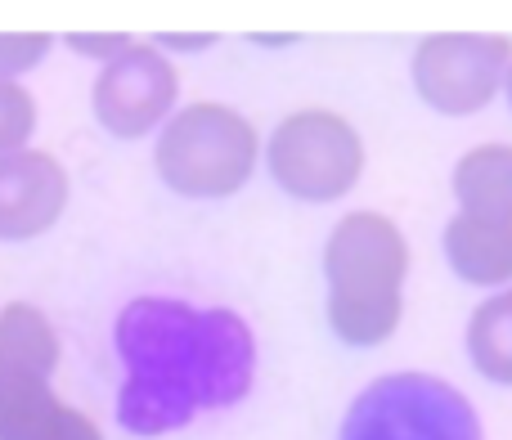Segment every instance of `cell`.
Here are the masks:
<instances>
[{"mask_svg":"<svg viewBox=\"0 0 512 440\" xmlns=\"http://www.w3.org/2000/svg\"><path fill=\"white\" fill-rule=\"evenodd\" d=\"M126 364L117 414L135 436H162L207 409L248 396L256 373L252 328L234 310L176 297H135L117 319Z\"/></svg>","mask_w":512,"mask_h":440,"instance_id":"6da1fadb","label":"cell"},{"mask_svg":"<svg viewBox=\"0 0 512 440\" xmlns=\"http://www.w3.org/2000/svg\"><path fill=\"white\" fill-rule=\"evenodd\" d=\"M328 328L342 346H382L405 319L409 243L382 212H346L324 243Z\"/></svg>","mask_w":512,"mask_h":440,"instance_id":"7a4b0ae2","label":"cell"},{"mask_svg":"<svg viewBox=\"0 0 512 440\" xmlns=\"http://www.w3.org/2000/svg\"><path fill=\"white\" fill-rule=\"evenodd\" d=\"M153 167L171 194L216 203L239 194L261 167V135L239 108L221 99H194L162 122Z\"/></svg>","mask_w":512,"mask_h":440,"instance_id":"3957f363","label":"cell"},{"mask_svg":"<svg viewBox=\"0 0 512 440\" xmlns=\"http://www.w3.org/2000/svg\"><path fill=\"white\" fill-rule=\"evenodd\" d=\"M270 180L297 203H342L364 176V135L333 108H297L261 144Z\"/></svg>","mask_w":512,"mask_h":440,"instance_id":"277c9868","label":"cell"},{"mask_svg":"<svg viewBox=\"0 0 512 440\" xmlns=\"http://www.w3.org/2000/svg\"><path fill=\"white\" fill-rule=\"evenodd\" d=\"M337 440H486L472 400L432 373H387L351 400Z\"/></svg>","mask_w":512,"mask_h":440,"instance_id":"5b68a950","label":"cell"},{"mask_svg":"<svg viewBox=\"0 0 512 440\" xmlns=\"http://www.w3.org/2000/svg\"><path fill=\"white\" fill-rule=\"evenodd\" d=\"M512 41L495 32H432L414 45L409 77L427 108L445 117H472L504 90Z\"/></svg>","mask_w":512,"mask_h":440,"instance_id":"8992f818","label":"cell"},{"mask_svg":"<svg viewBox=\"0 0 512 440\" xmlns=\"http://www.w3.org/2000/svg\"><path fill=\"white\" fill-rule=\"evenodd\" d=\"M180 99V72L171 63V54H162L153 41H140L126 54H117L113 63H104L90 90V108L95 122L117 140H144L149 131H158Z\"/></svg>","mask_w":512,"mask_h":440,"instance_id":"52a82bcc","label":"cell"},{"mask_svg":"<svg viewBox=\"0 0 512 440\" xmlns=\"http://www.w3.org/2000/svg\"><path fill=\"white\" fill-rule=\"evenodd\" d=\"M72 180L45 149H18L0 158V243H27L59 225Z\"/></svg>","mask_w":512,"mask_h":440,"instance_id":"ba28073f","label":"cell"},{"mask_svg":"<svg viewBox=\"0 0 512 440\" xmlns=\"http://www.w3.org/2000/svg\"><path fill=\"white\" fill-rule=\"evenodd\" d=\"M0 440H104L99 423L54 396L45 378L0 373Z\"/></svg>","mask_w":512,"mask_h":440,"instance_id":"9c48e42d","label":"cell"},{"mask_svg":"<svg viewBox=\"0 0 512 440\" xmlns=\"http://www.w3.org/2000/svg\"><path fill=\"white\" fill-rule=\"evenodd\" d=\"M445 261L472 288H508L512 283V225L459 212L441 234Z\"/></svg>","mask_w":512,"mask_h":440,"instance_id":"30bf717a","label":"cell"},{"mask_svg":"<svg viewBox=\"0 0 512 440\" xmlns=\"http://www.w3.org/2000/svg\"><path fill=\"white\" fill-rule=\"evenodd\" d=\"M459 212L512 225V144H477L454 167Z\"/></svg>","mask_w":512,"mask_h":440,"instance_id":"8fae6325","label":"cell"},{"mask_svg":"<svg viewBox=\"0 0 512 440\" xmlns=\"http://www.w3.org/2000/svg\"><path fill=\"white\" fill-rule=\"evenodd\" d=\"M59 333L32 301H9L0 306V373H23V378H54L59 369Z\"/></svg>","mask_w":512,"mask_h":440,"instance_id":"7c38bea8","label":"cell"},{"mask_svg":"<svg viewBox=\"0 0 512 440\" xmlns=\"http://www.w3.org/2000/svg\"><path fill=\"white\" fill-rule=\"evenodd\" d=\"M468 360L495 387H512V288L486 297L468 319Z\"/></svg>","mask_w":512,"mask_h":440,"instance_id":"4fadbf2b","label":"cell"},{"mask_svg":"<svg viewBox=\"0 0 512 440\" xmlns=\"http://www.w3.org/2000/svg\"><path fill=\"white\" fill-rule=\"evenodd\" d=\"M36 135V99L23 81H0V158L18 149H32Z\"/></svg>","mask_w":512,"mask_h":440,"instance_id":"5bb4252c","label":"cell"},{"mask_svg":"<svg viewBox=\"0 0 512 440\" xmlns=\"http://www.w3.org/2000/svg\"><path fill=\"white\" fill-rule=\"evenodd\" d=\"M54 50L50 32H0V81H18L23 72L41 68Z\"/></svg>","mask_w":512,"mask_h":440,"instance_id":"9a60e30c","label":"cell"},{"mask_svg":"<svg viewBox=\"0 0 512 440\" xmlns=\"http://www.w3.org/2000/svg\"><path fill=\"white\" fill-rule=\"evenodd\" d=\"M68 50H77L81 59H99V63H113L117 54H126L135 45V36L126 32H68L63 36Z\"/></svg>","mask_w":512,"mask_h":440,"instance_id":"2e32d148","label":"cell"},{"mask_svg":"<svg viewBox=\"0 0 512 440\" xmlns=\"http://www.w3.org/2000/svg\"><path fill=\"white\" fill-rule=\"evenodd\" d=\"M216 41H221V36H212V32H198V36H185V32H162L153 45H158L162 54H171V50H180V54H198V50H212Z\"/></svg>","mask_w":512,"mask_h":440,"instance_id":"e0dca14e","label":"cell"},{"mask_svg":"<svg viewBox=\"0 0 512 440\" xmlns=\"http://www.w3.org/2000/svg\"><path fill=\"white\" fill-rule=\"evenodd\" d=\"M297 41H301V36H274V32L270 36H265V32L252 36V45H265V50H283V45H297Z\"/></svg>","mask_w":512,"mask_h":440,"instance_id":"ac0fdd59","label":"cell"},{"mask_svg":"<svg viewBox=\"0 0 512 440\" xmlns=\"http://www.w3.org/2000/svg\"><path fill=\"white\" fill-rule=\"evenodd\" d=\"M499 95L508 99V108H512V59H508V72H504V90H499Z\"/></svg>","mask_w":512,"mask_h":440,"instance_id":"d6986e66","label":"cell"}]
</instances>
